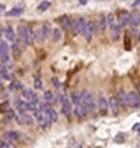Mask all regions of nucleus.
<instances>
[{"instance_id": "72a5a7b5", "label": "nucleus", "mask_w": 140, "mask_h": 148, "mask_svg": "<svg viewBox=\"0 0 140 148\" xmlns=\"http://www.w3.org/2000/svg\"><path fill=\"white\" fill-rule=\"evenodd\" d=\"M132 48V45H130V40H129V36L125 38V49H130Z\"/></svg>"}, {"instance_id": "f03ea898", "label": "nucleus", "mask_w": 140, "mask_h": 148, "mask_svg": "<svg viewBox=\"0 0 140 148\" xmlns=\"http://www.w3.org/2000/svg\"><path fill=\"white\" fill-rule=\"evenodd\" d=\"M81 104L82 107L86 109L87 114H94L96 110V99H94V95L89 92V90H81Z\"/></svg>"}, {"instance_id": "c85d7f7f", "label": "nucleus", "mask_w": 140, "mask_h": 148, "mask_svg": "<svg viewBox=\"0 0 140 148\" xmlns=\"http://www.w3.org/2000/svg\"><path fill=\"white\" fill-rule=\"evenodd\" d=\"M71 102H73V104L81 102V92H73V94H71Z\"/></svg>"}, {"instance_id": "37998d69", "label": "nucleus", "mask_w": 140, "mask_h": 148, "mask_svg": "<svg viewBox=\"0 0 140 148\" xmlns=\"http://www.w3.org/2000/svg\"><path fill=\"white\" fill-rule=\"evenodd\" d=\"M79 148H82V147H79Z\"/></svg>"}, {"instance_id": "b1692460", "label": "nucleus", "mask_w": 140, "mask_h": 148, "mask_svg": "<svg viewBox=\"0 0 140 148\" xmlns=\"http://www.w3.org/2000/svg\"><path fill=\"white\" fill-rule=\"evenodd\" d=\"M49 36H51V41H59V38H61V30L59 28H54V30H51V33H49Z\"/></svg>"}, {"instance_id": "c9c22d12", "label": "nucleus", "mask_w": 140, "mask_h": 148, "mask_svg": "<svg viewBox=\"0 0 140 148\" xmlns=\"http://www.w3.org/2000/svg\"><path fill=\"white\" fill-rule=\"evenodd\" d=\"M134 132H140V123H135L134 125Z\"/></svg>"}, {"instance_id": "4468645a", "label": "nucleus", "mask_w": 140, "mask_h": 148, "mask_svg": "<svg viewBox=\"0 0 140 148\" xmlns=\"http://www.w3.org/2000/svg\"><path fill=\"white\" fill-rule=\"evenodd\" d=\"M22 90H23V101H27L28 104H33V102L38 101L36 94L33 90H27V89H22Z\"/></svg>"}, {"instance_id": "f704fd0d", "label": "nucleus", "mask_w": 140, "mask_h": 148, "mask_svg": "<svg viewBox=\"0 0 140 148\" xmlns=\"http://www.w3.org/2000/svg\"><path fill=\"white\" fill-rule=\"evenodd\" d=\"M74 138H69V148H74Z\"/></svg>"}, {"instance_id": "1a4fd4ad", "label": "nucleus", "mask_w": 140, "mask_h": 148, "mask_svg": "<svg viewBox=\"0 0 140 148\" xmlns=\"http://www.w3.org/2000/svg\"><path fill=\"white\" fill-rule=\"evenodd\" d=\"M92 35H94V23H92V21H86L84 30H82V36L86 38L87 41H91V40H92Z\"/></svg>"}, {"instance_id": "aec40b11", "label": "nucleus", "mask_w": 140, "mask_h": 148, "mask_svg": "<svg viewBox=\"0 0 140 148\" xmlns=\"http://www.w3.org/2000/svg\"><path fill=\"white\" fill-rule=\"evenodd\" d=\"M16 107H18L20 112H30L32 110V106H30L27 101H16Z\"/></svg>"}, {"instance_id": "39448f33", "label": "nucleus", "mask_w": 140, "mask_h": 148, "mask_svg": "<svg viewBox=\"0 0 140 148\" xmlns=\"http://www.w3.org/2000/svg\"><path fill=\"white\" fill-rule=\"evenodd\" d=\"M84 25H86V18L84 16H79L74 23H71V32L74 33V35H82Z\"/></svg>"}, {"instance_id": "6ab92c4d", "label": "nucleus", "mask_w": 140, "mask_h": 148, "mask_svg": "<svg viewBox=\"0 0 140 148\" xmlns=\"http://www.w3.org/2000/svg\"><path fill=\"white\" fill-rule=\"evenodd\" d=\"M119 23H120V27H124V25H129V12L122 10L119 13Z\"/></svg>"}, {"instance_id": "473e14b6", "label": "nucleus", "mask_w": 140, "mask_h": 148, "mask_svg": "<svg viewBox=\"0 0 140 148\" xmlns=\"http://www.w3.org/2000/svg\"><path fill=\"white\" fill-rule=\"evenodd\" d=\"M115 142H119V143H122V142H124V135H122V133H119L117 137H115Z\"/></svg>"}, {"instance_id": "423d86ee", "label": "nucleus", "mask_w": 140, "mask_h": 148, "mask_svg": "<svg viewBox=\"0 0 140 148\" xmlns=\"http://www.w3.org/2000/svg\"><path fill=\"white\" fill-rule=\"evenodd\" d=\"M96 107H97V110L101 112V114H107L109 110V104H107V99L104 97V94H99L97 95V102H96Z\"/></svg>"}, {"instance_id": "393cba45", "label": "nucleus", "mask_w": 140, "mask_h": 148, "mask_svg": "<svg viewBox=\"0 0 140 148\" xmlns=\"http://www.w3.org/2000/svg\"><path fill=\"white\" fill-rule=\"evenodd\" d=\"M22 13H23V8H20V7H18V8H12V10L7 12L8 16H20Z\"/></svg>"}, {"instance_id": "dca6fc26", "label": "nucleus", "mask_w": 140, "mask_h": 148, "mask_svg": "<svg viewBox=\"0 0 140 148\" xmlns=\"http://www.w3.org/2000/svg\"><path fill=\"white\" fill-rule=\"evenodd\" d=\"M59 23H61V27L65 28V32H71V18L68 15H63V16H59Z\"/></svg>"}, {"instance_id": "4c0bfd02", "label": "nucleus", "mask_w": 140, "mask_h": 148, "mask_svg": "<svg viewBox=\"0 0 140 148\" xmlns=\"http://www.w3.org/2000/svg\"><path fill=\"white\" fill-rule=\"evenodd\" d=\"M53 84L56 86V87H58V86H59V81H58V79H53Z\"/></svg>"}, {"instance_id": "0eeeda50", "label": "nucleus", "mask_w": 140, "mask_h": 148, "mask_svg": "<svg viewBox=\"0 0 140 148\" xmlns=\"http://www.w3.org/2000/svg\"><path fill=\"white\" fill-rule=\"evenodd\" d=\"M61 112L65 115H69L73 112V102H71V99L68 95H61Z\"/></svg>"}, {"instance_id": "5701e85b", "label": "nucleus", "mask_w": 140, "mask_h": 148, "mask_svg": "<svg viewBox=\"0 0 140 148\" xmlns=\"http://www.w3.org/2000/svg\"><path fill=\"white\" fill-rule=\"evenodd\" d=\"M117 101H119V104L122 107H127V95H125V92L122 89L117 92Z\"/></svg>"}, {"instance_id": "9b49d317", "label": "nucleus", "mask_w": 140, "mask_h": 148, "mask_svg": "<svg viewBox=\"0 0 140 148\" xmlns=\"http://www.w3.org/2000/svg\"><path fill=\"white\" fill-rule=\"evenodd\" d=\"M73 112H74V115L78 117V119H84V117L87 115L86 109L82 107L81 102H78V104H74V107H73Z\"/></svg>"}, {"instance_id": "f8f14e48", "label": "nucleus", "mask_w": 140, "mask_h": 148, "mask_svg": "<svg viewBox=\"0 0 140 148\" xmlns=\"http://www.w3.org/2000/svg\"><path fill=\"white\" fill-rule=\"evenodd\" d=\"M109 110H112L114 114H117L119 110H120V104H119L117 101V95H112V97H109Z\"/></svg>"}, {"instance_id": "7ed1b4c3", "label": "nucleus", "mask_w": 140, "mask_h": 148, "mask_svg": "<svg viewBox=\"0 0 140 148\" xmlns=\"http://www.w3.org/2000/svg\"><path fill=\"white\" fill-rule=\"evenodd\" d=\"M106 23H107V27L110 28V32H112V40H115V38L119 36V33H120V23L117 21V18H115V15L114 13H107L106 15Z\"/></svg>"}, {"instance_id": "412c9836", "label": "nucleus", "mask_w": 140, "mask_h": 148, "mask_svg": "<svg viewBox=\"0 0 140 148\" xmlns=\"http://www.w3.org/2000/svg\"><path fill=\"white\" fill-rule=\"evenodd\" d=\"M18 137H20V133L15 132V130H12V132H7V133H5V142L13 143V142H16V140H18Z\"/></svg>"}, {"instance_id": "a878e982", "label": "nucleus", "mask_w": 140, "mask_h": 148, "mask_svg": "<svg viewBox=\"0 0 140 148\" xmlns=\"http://www.w3.org/2000/svg\"><path fill=\"white\" fill-rule=\"evenodd\" d=\"M49 5H51V3H49L48 0H43V2H41V3L38 5V12H45V10H48Z\"/></svg>"}, {"instance_id": "a211bd4d", "label": "nucleus", "mask_w": 140, "mask_h": 148, "mask_svg": "<svg viewBox=\"0 0 140 148\" xmlns=\"http://www.w3.org/2000/svg\"><path fill=\"white\" fill-rule=\"evenodd\" d=\"M32 38H33V41H35V43H41V41H45V38H46V36H45L43 30H41V28H38V30L33 32Z\"/></svg>"}, {"instance_id": "ea45409f", "label": "nucleus", "mask_w": 140, "mask_h": 148, "mask_svg": "<svg viewBox=\"0 0 140 148\" xmlns=\"http://www.w3.org/2000/svg\"><path fill=\"white\" fill-rule=\"evenodd\" d=\"M3 8H5V5H2V3H0V13L3 12Z\"/></svg>"}, {"instance_id": "20e7f679", "label": "nucleus", "mask_w": 140, "mask_h": 148, "mask_svg": "<svg viewBox=\"0 0 140 148\" xmlns=\"http://www.w3.org/2000/svg\"><path fill=\"white\" fill-rule=\"evenodd\" d=\"M125 95H127V107H130V109H139L140 107L139 94L134 92V90H130V92H125Z\"/></svg>"}, {"instance_id": "f257e3e1", "label": "nucleus", "mask_w": 140, "mask_h": 148, "mask_svg": "<svg viewBox=\"0 0 140 148\" xmlns=\"http://www.w3.org/2000/svg\"><path fill=\"white\" fill-rule=\"evenodd\" d=\"M32 35H33V32L30 30L28 25H25V23H20V25H18L16 36H18V41L22 43V45H32V43H33Z\"/></svg>"}, {"instance_id": "e433bc0d", "label": "nucleus", "mask_w": 140, "mask_h": 148, "mask_svg": "<svg viewBox=\"0 0 140 148\" xmlns=\"http://www.w3.org/2000/svg\"><path fill=\"white\" fill-rule=\"evenodd\" d=\"M87 2H89V0H79V5H86Z\"/></svg>"}, {"instance_id": "ddd939ff", "label": "nucleus", "mask_w": 140, "mask_h": 148, "mask_svg": "<svg viewBox=\"0 0 140 148\" xmlns=\"http://www.w3.org/2000/svg\"><path fill=\"white\" fill-rule=\"evenodd\" d=\"M18 123H22V125H32L33 123V117L28 114V112H22L20 115H18Z\"/></svg>"}, {"instance_id": "58836bf2", "label": "nucleus", "mask_w": 140, "mask_h": 148, "mask_svg": "<svg viewBox=\"0 0 140 148\" xmlns=\"http://www.w3.org/2000/svg\"><path fill=\"white\" fill-rule=\"evenodd\" d=\"M137 94H139V97H140V84H137Z\"/></svg>"}, {"instance_id": "2eb2a0df", "label": "nucleus", "mask_w": 140, "mask_h": 148, "mask_svg": "<svg viewBox=\"0 0 140 148\" xmlns=\"http://www.w3.org/2000/svg\"><path fill=\"white\" fill-rule=\"evenodd\" d=\"M106 27H107V23H106V18H104V16H99V18L96 20V23H94V28H96L99 33H104Z\"/></svg>"}, {"instance_id": "f3484780", "label": "nucleus", "mask_w": 140, "mask_h": 148, "mask_svg": "<svg viewBox=\"0 0 140 148\" xmlns=\"http://www.w3.org/2000/svg\"><path fill=\"white\" fill-rule=\"evenodd\" d=\"M3 35H5L7 43H15V32H13V28H12V27H5Z\"/></svg>"}, {"instance_id": "7c9ffc66", "label": "nucleus", "mask_w": 140, "mask_h": 148, "mask_svg": "<svg viewBox=\"0 0 140 148\" xmlns=\"http://www.w3.org/2000/svg\"><path fill=\"white\" fill-rule=\"evenodd\" d=\"M35 87H36V89H41V87H43V82H41V79H35Z\"/></svg>"}, {"instance_id": "c756f323", "label": "nucleus", "mask_w": 140, "mask_h": 148, "mask_svg": "<svg viewBox=\"0 0 140 148\" xmlns=\"http://www.w3.org/2000/svg\"><path fill=\"white\" fill-rule=\"evenodd\" d=\"M10 89H23V87H22V84H20L18 81H13V82L10 84Z\"/></svg>"}, {"instance_id": "a19ab883", "label": "nucleus", "mask_w": 140, "mask_h": 148, "mask_svg": "<svg viewBox=\"0 0 140 148\" xmlns=\"http://www.w3.org/2000/svg\"><path fill=\"white\" fill-rule=\"evenodd\" d=\"M137 40H139V43H140V30H139V35H137Z\"/></svg>"}, {"instance_id": "bb28decb", "label": "nucleus", "mask_w": 140, "mask_h": 148, "mask_svg": "<svg viewBox=\"0 0 140 148\" xmlns=\"http://www.w3.org/2000/svg\"><path fill=\"white\" fill-rule=\"evenodd\" d=\"M53 101H54V94L51 92V90H46V92H45V102L51 104Z\"/></svg>"}, {"instance_id": "79ce46f5", "label": "nucleus", "mask_w": 140, "mask_h": 148, "mask_svg": "<svg viewBox=\"0 0 140 148\" xmlns=\"http://www.w3.org/2000/svg\"><path fill=\"white\" fill-rule=\"evenodd\" d=\"M0 145H2V140H0Z\"/></svg>"}, {"instance_id": "6e6552de", "label": "nucleus", "mask_w": 140, "mask_h": 148, "mask_svg": "<svg viewBox=\"0 0 140 148\" xmlns=\"http://www.w3.org/2000/svg\"><path fill=\"white\" fill-rule=\"evenodd\" d=\"M35 112V119H36V122H38V125L41 128H46L49 125V122H48V119H46V115H45V112L40 109V110H33Z\"/></svg>"}, {"instance_id": "cd10ccee", "label": "nucleus", "mask_w": 140, "mask_h": 148, "mask_svg": "<svg viewBox=\"0 0 140 148\" xmlns=\"http://www.w3.org/2000/svg\"><path fill=\"white\" fill-rule=\"evenodd\" d=\"M41 30H43L45 36H49V33H51V25H49L48 21H45V23H43V27H41Z\"/></svg>"}, {"instance_id": "2f4dec72", "label": "nucleus", "mask_w": 140, "mask_h": 148, "mask_svg": "<svg viewBox=\"0 0 140 148\" xmlns=\"http://www.w3.org/2000/svg\"><path fill=\"white\" fill-rule=\"evenodd\" d=\"M7 109H8V102H3L0 106V112H7Z\"/></svg>"}, {"instance_id": "4be33fe9", "label": "nucleus", "mask_w": 140, "mask_h": 148, "mask_svg": "<svg viewBox=\"0 0 140 148\" xmlns=\"http://www.w3.org/2000/svg\"><path fill=\"white\" fill-rule=\"evenodd\" d=\"M20 45L22 43L18 41V43H12V51H13V58L18 59L20 56H22V49H20Z\"/></svg>"}, {"instance_id": "9d476101", "label": "nucleus", "mask_w": 140, "mask_h": 148, "mask_svg": "<svg viewBox=\"0 0 140 148\" xmlns=\"http://www.w3.org/2000/svg\"><path fill=\"white\" fill-rule=\"evenodd\" d=\"M129 25H130V28L139 27L140 25V12H137V10L130 12L129 13Z\"/></svg>"}]
</instances>
